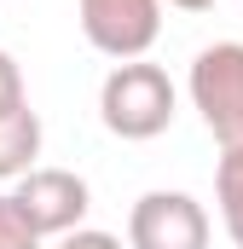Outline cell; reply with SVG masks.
<instances>
[{"instance_id": "8", "label": "cell", "mask_w": 243, "mask_h": 249, "mask_svg": "<svg viewBox=\"0 0 243 249\" xmlns=\"http://www.w3.org/2000/svg\"><path fill=\"white\" fill-rule=\"evenodd\" d=\"M47 238L29 226V214H23V203L12 197V191H0V249H41Z\"/></svg>"}, {"instance_id": "10", "label": "cell", "mask_w": 243, "mask_h": 249, "mask_svg": "<svg viewBox=\"0 0 243 249\" xmlns=\"http://www.w3.org/2000/svg\"><path fill=\"white\" fill-rule=\"evenodd\" d=\"M58 249H127L116 238V232H99V226H81V232H69V238H58Z\"/></svg>"}, {"instance_id": "3", "label": "cell", "mask_w": 243, "mask_h": 249, "mask_svg": "<svg viewBox=\"0 0 243 249\" xmlns=\"http://www.w3.org/2000/svg\"><path fill=\"white\" fill-rule=\"evenodd\" d=\"M81 12V35L93 53L104 58H145L162 35V0H75Z\"/></svg>"}, {"instance_id": "5", "label": "cell", "mask_w": 243, "mask_h": 249, "mask_svg": "<svg viewBox=\"0 0 243 249\" xmlns=\"http://www.w3.org/2000/svg\"><path fill=\"white\" fill-rule=\"evenodd\" d=\"M12 197L23 203V214H29V226H35L41 238H69V232H81V220H87V209H93V186H87L75 168H29Z\"/></svg>"}, {"instance_id": "2", "label": "cell", "mask_w": 243, "mask_h": 249, "mask_svg": "<svg viewBox=\"0 0 243 249\" xmlns=\"http://www.w3.org/2000/svg\"><path fill=\"white\" fill-rule=\"evenodd\" d=\"M185 93L197 105L203 127L226 145H243V41H214L191 58Z\"/></svg>"}, {"instance_id": "11", "label": "cell", "mask_w": 243, "mask_h": 249, "mask_svg": "<svg viewBox=\"0 0 243 249\" xmlns=\"http://www.w3.org/2000/svg\"><path fill=\"white\" fill-rule=\"evenodd\" d=\"M168 6H180V12H208L214 0H168Z\"/></svg>"}, {"instance_id": "6", "label": "cell", "mask_w": 243, "mask_h": 249, "mask_svg": "<svg viewBox=\"0 0 243 249\" xmlns=\"http://www.w3.org/2000/svg\"><path fill=\"white\" fill-rule=\"evenodd\" d=\"M41 157V116L23 105L12 116H0V180H23Z\"/></svg>"}, {"instance_id": "9", "label": "cell", "mask_w": 243, "mask_h": 249, "mask_svg": "<svg viewBox=\"0 0 243 249\" xmlns=\"http://www.w3.org/2000/svg\"><path fill=\"white\" fill-rule=\"evenodd\" d=\"M29 105V93H23V70H17V58L0 47V116H12V110H23Z\"/></svg>"}, {"instance_id": "4", "label": "cell", "mask_w": 243, "mask_h": 249, "mask_svg": "<svg viewBox=\"0 0 243 249\" xmlns=\"http://www.w3.org/2000/svg\"><path fill=\"white\" fill-rule=\"evenodd\" d=\"M127 249H208V209L191 191H145L127 209Z\"/></svg>"}, {"instance_id": "7", "label": "cell", "mask_w": 243, "mask_h": 249, "mask_svg": "<svg viewBox=\"0 0 243 249\" xmlns=\"http://www.w3.org/2000/svg\"><path fill=\"white\" fill-rule=\"evenodd\" d=\"M214 203H220V226L243 249V145H226L214 162Z\"/></svg>"}, {"instance_id": "1", "label": "cell", "mask_w": 243, "mask_h": 249, "mask_svg": "<svg viewBox=\"0 0 243 249\" xmlns=\"http://www.w3.org/2000/svg\"><path fill=\"white\" fill-rule=\"evenodd\" d=\"M174 110H180V93H174L168 70L151 64V58L116 64L104 75V87H99V122L110 127L116 139H127V145H145V139L168 133Z\"/></svg>"}]
</instances>
